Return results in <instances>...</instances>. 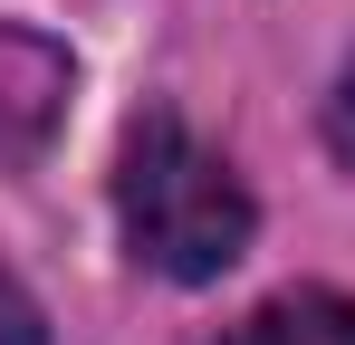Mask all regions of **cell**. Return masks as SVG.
I'll return each instance as SVG.
<instances>
[{"label": "cell", "mask_w": 355, "mask_h": 345, "mask_svg": "<svg viewBox=\"0 0 355 345\" xmlns=\"http://www.w3.org/2000/svg\"><path fill=\"white\" fill-rule=\"evenodd\" d=\"M0 345H39V297L0 269Z\"/></svg>", "instance_id": "4"}, {"label": "cell", "mask_w": 355, "mask_h": 345, "mask_svg": "<svg viewBox=\"0 0 355 345\" xmlns=\"http://www.w3.org/2000/svg\"><path fill=\"white\" fill-rule=\"evenodd\" d=\"M327 154L355 172V67L336 77V96H327Z\"/></svg>", "instance_id": "5"}, {"label": "cell", "mask_w": 355, "mask_h": 345, "mask_svg": "<svg viewBox=\"0 0 355 345\" xmlns=\"http://www.w3.org/2000/svg\"><path fill=\"white\" fill-rule=\"evenodd\" d=\"M116 221H125L135 269H154L173 288H202L250 249L259 211H250L240 172L211 144H192L182 115H135L125 154H116Z\"/></svg>", "instance_id": "1"}, {"label": "cell", "mask_w": 355, "mask_h": 345, "mask_svg": "<svg viewBox=\"0 0 355 345\" xmlns=\"http://www.w3.org/2000/svg\"><path fill=\"white\" fill-rule=\"evenodd\" d=\"M240 345H355V297L346 288H297V297H269Z\"/></svg>", "instance_id": "3"}, {"label": "cell", "mask_w": 355, "mask_h": 345, "mask_svg": "<svg viewBox=\"0 0 355 345\" xmlns=\"http://www.w3.org/2000/svg\"><path fill=\"white\" fill-rule=\"evenodd\" d=\"M67 106V57L29 29H0V172L29 163Z\"/></svg>", "instance_id": "2"}]
</instances>
